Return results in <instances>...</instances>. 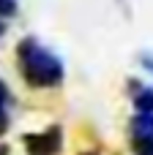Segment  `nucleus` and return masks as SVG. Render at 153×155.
Listing matches in <instances>:
<instances>
[{
    "instance_id": "f257e3e1",
    "label": "nucleus",
    "mask_w": 153,
    "mask_h": 155,
    "mask_svg": "<svg viewBox=\"0 0 153 155\" xmlns=\"http://www.w3.org/2000/svg\"><path fill=\"white\" fill-rule=\"evenodd\" d=\"M14 63H16L19 79L25 82L27 90L52 93V90H60L63 82H66L63 57L55 49H49L47 44H41L36 35H25V38L16 41Z\"/></svg>"
},
{
    "instance_id": "f03ea898",
    "label": "nucleus",
    "mask_w": 153,
    "mask_h": 155,
    "mask_svg": "<svg viewBox=\"0 0 153 155\" xmlns=\"http://www.w3.org/2000/svg\"><path fill=\"white\" fill-rule=\"evenodd\" d=\"M22 147L25 155H60L63 153V144H66V134H63V125H47L41 131H30V134H22Z\"/></svg>"
},
{
    "instance_id": "7ed1b4c3",
    "label": "nucleus",
    "mask_w": 153,
    "mask_h": 155,
    "mask_svg": "<svg viewBox=\"0 0 153 155\" xmlns=\"http://www.w3.org/2000/svg\"><path fill=\"white\" fill-rule=\"evenodd\" d=\"M129 144L134 155H153V114H134L129 123Z\"/></svg>"
},
{
    "instance_id": "20e7f679",
    "label": "nucleus",
    "mask_w": 153,
    "mask_h": 155,
    "mask_svg": "<svg viewBox=\"0 0 153 155\" xmlns=\"http://www.w3.org/2000/svg\"><path fill=\"white\" fill-rule=\"evenodd\" d=\"M129 93H131V106L137 114H153V84H142V82L131 79Z\"/></svg>"
},
{
    "instance_id": "39448f33",
    "label": "nucleus",
    "mask_w": 153,
    "mask_h": 155,
    "mask_svg": "<svg viewBox=\"0 0 153 155\" xmlns=\"http://www.w3.org/2000/svg\"><path fill=\"white\" fill-rule=\"evenodd\" d=\"M14 123V95L5 84V79L0 76V134H5Z\"/></svg>"
},
{
    "instance_id": "423d86ee",
    "label": "nucleus",
    "mask_w": 153,
    "mask_h": 155,
    "mask_svg": "<svg viewBox=\"0 0 153 155\" xmlns=\"http://www.w3.org/2000/svg\"><path fill=\"white\" fill-rule=\"evenodd\" d=\"M19 3L16 0H0V22H8L11 16H16Z\"/></svg>"
},
{
    "instance_id": "0eeeda50",
    "label": "nucleus",
    "mask_w": 153,
    "mask_h": 155,
    "mask_svg": "<svg viewBox=\"0 0 153 155\" xmlns=\"http://www.w3.org/2000/svg\"><path fill=\"white\" fill-rule=\"evenodd\" d=\"M140 63H142V68H145V71H151V74H153V54H148V52H145V54H140Z\"/></svg>"
},
{
    "instance_id": "6e6552de",
    "label": "nucleus",
    "mask_w": 153,
    "mask_h": 155,
    "mask_svg": "<svg viewBox=\"0 0 153 155\" xmlns=\"http://www.w3.org/2000/svg\"><path fill=\"white\" fill-rule=\"evenodd\" d=\"M77 155H104V153H101V147H85V150H79Z\"/></svg>"
},
{
    "instance_id": "1a4fd4ad",
    "label": "nucleus",
    "mask_w": 153,
    "mask_h": 155,
    "mask_svg": "<svg viewBox=\"0 0 153 155\" xmlns=\"http://www.w3.org/2000/svg\"><path fill=\"white\" fill-rule=\"evenodd\" d=\"M0 155H11V147L8 144H0Z\"/></svg>"
},
{
    "instance_id": "9d476101",
    "label": "nucleus",
    "mask_w": 153,
    "mask_h": 155,
    "mask_svg": "<svg viewBox=\"0 0 153 155\" xmlns=\"http://www.w3.org/2000/svg\"><path fill=\"white\" fill-rule=\"evenodd\" d=\"M5 27H8V22H0V38H3V33H5Z\"/></svg>"
}]
</instances>
